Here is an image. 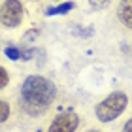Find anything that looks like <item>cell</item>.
Masks as SVG:
<instances>
[{"label": "cell", "instance_id": "cell-1", "mask_svg": "<svg viewBox=\"0 0 132 132\" xmlns=\"http://www.w3.org/2000/svg\"><path fill=\"white\" fill-rule=\"evenodd\" d=\"M57 98V85L44 76H28L21 83V104L27 113L40 115Z\"/></svg>", "mask_w": 132, "mask_h": 132}, {"label": "cell", "instance_id": "cell-2", "mask_svg": "<svg viewBox=\"0 0 132 132\" xmlns=\"http://www.w3.org/2000/svg\"><path fill=\"white\" fill-rule=\"evenodd\" d=\"M128 106V94L125 91H113L104 100H100L94 108V117L100 123H113L123 115Z\"/></svg>", "mask_w": 132, "mask_h": 132}, {"label": "cell", "instance_id": "cell-3", "mask_svg": "<svg viewBox=\"0 0 132 132\" xmlns=\"http://www.w3.org/2000/svg\"><path fill=\"white\" fill-rule=\"evenodd\" d=\"M25 19V8L21 0H4L0 4V23L6 28H17Z\"/></svg>", "mask_w": 132, "mask_h": 132}, {"label": "cell", "instance_id": "cell-4", "mask_svg": "<svg viewBox=\"0 0 132 132\" xmlns=\"http://www.w3.org/2000/svg\"><path fill=\"white\" fill-rule=\"evenodd\" d=\"M79 127V115L76 111H62L51 121L47 132H76Z\"/></svg>", "mask_w": 132, "mask_h": 132}, {"label": "cell", "instance_id": "cell-5", "mask_svg": "<svg viewBox=\"0 0 132 132\" xmlns=\"http://www.w3.org/2000/svg\"><path fill=\"white\" fill-rule=\"evenodd\" d=\"M117 17L125 28L132 30V0H121L117 6Z\"/></svg>", "mask_w": 132, "mask_h": 132}, {"label": "cell", "instance_id": "cell-6", "mask_svg": "<svg viewBox=\"0 0 132 132\" xmlns=\"http://www.w3.org/2000/svg\"><path fill=\"white\" fill-rule=\"evenodd\" d=\"M11 115V106L4 98H0V123H6Z\"/></svg>", "mask_w": 132, "mask_h": 132}, {"label": "cell", "instance_id": "cell-7", "mask_svg": "<svg viewBox=\"0 0 132 132\" xmlns=\"http://www.w3.org/2000/svg\"><path fill=\"white\" fill-rule=\"evenodd\" d=\"M74 6H76L74 2H64V4H61V6H57V8L49 10V11H47V15H53V13H66V11L72 10Z\"/></svg>", "mask_w": 132, "mask_h": 132}, {"label": "cell", "instance_id": "cell-8", "mask_svg": "<svg viewBox=\"0 0 132 132\" xmlns=\"http://www.w3.org/2000/svg\"><path fill=\"white\" fill-rule=\"evenodd\" d=\"M111 2H113V0H89V6L98 11V10H106Z\"/></svg>", "mask_w": 132, "mask_h": 132}, {"label": "cell", "instance_id": "cell-9", "mask_svg": "<svg viewBox=\"0 0 132 132\" xmlns=\"http://www.w3.org/2000/svg\"><path fill=\"white\" fill-rule=\"evenodd\" d=\"M8 83H10V74H8V70H6L2 64H0V91H2V89L8 85Z\"/></svg>", "mask_w": 132, "mask_h": 132}, {"label": "cell", "instance_id": "cell-10", "mask_svg": "<svg viewBox=\"0 0 132 132\" xmlns=\"http://www.w3.org/2000/svg\"><path fill=\"white\" fill-rule=\"evenodd\" d=\"M36 36H38V30H28V32L25 34V40H27V42H34Z\"/></svg>", "mask_w": 132, "mask_h": 132}, {"label": "cell", "instance_id": "cell-11", "mask_svg": "<svg viewBox=\"0 0 132 132\" xmlns=\"http://www.w3.org/2000/svg\"><path fill=\"white\" fill-rule=\"evenodd\" d=\"M123 132H132V117L125 121V125H123Z\"/></svg>", "mask_w": 132, "mask_h": 132}, {"label": "cell", "instance_id": "cell-12", "mask_svg": "<svg viewBox=\"0 0 132 132\" xmlns=\"http://www.w3.org/2000/svg\"><path fill=\"white\" fill-rule=\"evenodd\" d=\"M85 132H102V130L96 128V127H93V128H89V130H85Z\"/></svg>", "mask_w": 132, "mask_h": 132}, {"label": "cell", "instance_id": "cell-13", "mask_svg": "<svg viewBox=\"0 0 132 132\" xmlns=\"http://www.w3.org/2000/svg\"><path fill=\"white\" fill-rule=\"evenodd\" d=\"M53 2H59V0H53Z\"/></svg>", "mask_w": 132, "mask_h": 132}]
</instances>
